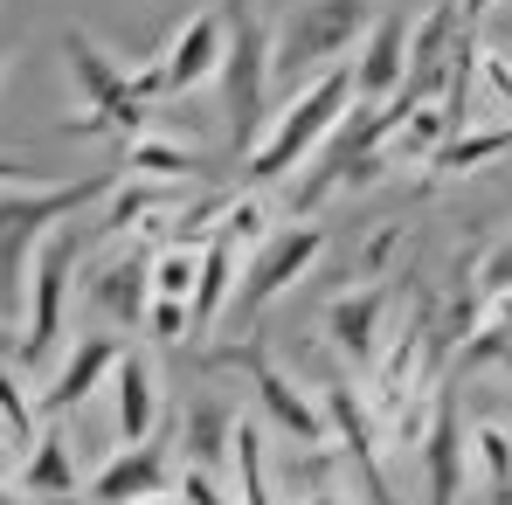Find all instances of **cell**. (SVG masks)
I'll use <instances>...</instances> for the list:
<instances>
[{
	"instance_id": "obj_9",
	"label": "cell",
	"mask_w": 512,
	"mask_h": 505,
	"mask_svg": "<svg viewBox=\"0 0 512 505\" xmlns=\"http://www.w3.org/2000/svg\"><path fill=\"white\" fill-rule=\"evenodd\" d=\"M319 409H326V429H333V443H340L346 457H353V471H360V485H367V499L374 505H402L388 492V471H381V429H374V409H367V395L360 388H346L340 374L319 388Z\"/></svg>"
},
{
	"instance_id": "obj_22",
	"label": "cell",
	"mask_w": 512,
	"mask_h": 505,
	"mask_svg": "<svg viewBox=\"0 0 512 505\" xmlns=\"http://www.w3.org/2000/svg\"><path fill=\"white\" fill-rule=\"evenodd\" d=\"M471 471L492 505H512V416H478L471 422Z\"/></svg>"
},
{
	"instance_id": "obj_19",
	"label": "cell",
	"mask_w": 512,
	"mask_h": 505,
	"mask_svg": "<svg viewBox=\"0 0 512 505\" xmlns=\"http://www.w3.org/2000/svg\"><path fill=\"white\" fill-rule=\"evenodd\" d=\"M14 485H21L28 499H77V457H70V429H42V436L21 450Z\"/></svg>"
},
{
	"instance_id": "obj_7",
	"label": "cell",
	"mask_w": 512,
	"mask_h": 505,
	"mask_svg": "<svg viewBox=\"0 0 512 505\" xmlns=\"http://www.w3.org/2000/svg\"><path fill=\"white\" fill-rule=\"evenodd\" d=\"M215 367H229V374H243L256 388V402H263V416L277 422L298 450H333V429H326V409H319V395L312 388H298L277 360H270V346L256 333H243L236 346H222L215 353Z\"/></svg>"
},
{
	"instance_id": "obj_1",
	"label": "cell",
	"mask_w": 512,
	"mask_h": 505,
	"mask_svg": "<svg viewBox=\"0 0 512 505\" xmlns=\"http://www.w3.org/2000/svg\"><path fill=\"white\" fill-rule=\"evenodd\" d=\"M111 187H118L111 173H90V180H70V187H42V180H7L0 187V305L28 298V263L56 236V222L97 208Z\"/></svg>"
},
{
	"instance_id": "obj_6",
	"label": "cell",
	"mask_w": 512,
	"mask_h": 505,
	"mask_svg": "<svg viewBox=\"0 0 512 505\" xmlns=\"http://www.w3.org/2000/svg\"><path fill=\"white\" fill-rule=\"evenodd\" d=\"M333 250V236L312 222V215H298V222H284V229H270L250 256H243V284H236V298H229V312L256 326L291 284H305L312 270H319V256Z\"/></svg>"
},
{
	"instance_id": "obj_13",
	"label": "cell",
	"mask_w": 512,
	"mask_h": 505,
	"mask_svg": "<svg viewBox=\"0 0 512 505\" xmlns=\"http://www.w3.org/2000/svg\"><path fill=\"white\" fill-rule=\"evenodd\" d=\"M222 49H229V21L222 7H201L187 14V28L160 49V70H167V97H187V90L215 84L222 77Z\"/></svg>"
},
{
	"instance_id": "obj_39",
	"label": "cell",
	"mask_w": 512,
	"mask_h": 505,
	"mask_svg": "<svg viewBox=\"0 0 512 505\" xmlns=\"http://www.w3.org/2000/svg\"><path fill=\"white\" fill-rule=\"evenodd\" d=\"M0 505H14V492H0Z\"/></svg>"
},
{
	"instance_id": "obj_33",
	"label": "cell",
	"mask_w": 512,
	"mask_h": 505,
	"mask_svg": "<svg viewBox=\"0 0 512 505\" xmlns=\"http://www.w3.org/2000/svg\"><path fill=\"white\" fill-rule=\"evenodd\" d=\"M492 7H499V0H464V7H457V14H464V21H485V14H492Z\"/></svg>"
},
{
	"instance_id": "obj_27",
	"label": "cell",
	"mask_w": 512,
	"mask_h": 505,
	"mask_svg": "<svg viewBox=\"0 0 512 505\" xmlns=\"http://www.w3.org/2000/svg\"><path fill=\"white\" fill-rule=\"evenodd\" d=\"M471 291L492 305V298H512V243H492V250H478L471 263Z\"/></svg>"
},
{
	"instance_id": "obj_26",
	"label": "cell",
	"mask_w": 512,
	"mask_h": 505,
	"mask_svg": "<svg viewBox=\"0 0 512 505\" xmlns=\"http://www.w3.org/2000/svg\"><path fill=\"white\" fill-rule=\"evenodd\" d=\"M215 236H229V243H236V250L250 256L256 243H263V236H270V208H263V201H256V194H236V201H229V215H222V229H215Z\"/></svg>"
},
{
	"instance_id": "obj_10",
	"label": "cell",
	"mask_w": 512,
	"mask_h": 505,
	"mask_svg": "<svg viewBox=\"0 0 512 505\" xmlns=\"http://www.w3.org/2000/svg\"><path fill=\"white\" fill-rule=\"evenodd\" d=\"M388 305H395V284L388 277H367V284H353V291H340L326 305V339L346 353L353 374H374L381 333H388Z\"/></svg>"
},
{
	"instance_id": "obj_21",
	"label": "cell",
	"mask_w": 512,
	"mask_h": 505,
	"mask_svg": "<svg viewBox=\"0 0 512 505\" xmlns=\"http://www.w3.org/2000/svg\"><path fill=\"white\" fill-rule=\"evenodd\" d=\"M180 464H201V471H229L236 464V416L222 402H194L180 422Z\"/></svg>"
},
{
	"instance_id": "obj_32",
	"label": "cell",
	"mask_w": 512,
	"mask_h": 505,
	"mask_svg": "<svg viewBox=\"0 0 512 505\" xmlns=\"http://www.w3.org/2000/svg\"><path fill=\"white\" fill-rule=\"evenodd\" d=\"M298 505H346V499H340V492H333V485H312V492H305V499H298Z\"/></svg>"
},
{
	"instance_id": "obj_38",
	"label": "cell",
	"mask_w": 512,
	"mask_h": 505,
	"mask_svg": "<svg viewBox=\"0 0 512 505\" xmlns=\"http://www.w3.org/2000/svg\"><path fill=\"white\" fill-rule=\"evenodd\" d=\"M0 492H7V443H0Z\"/></svg>"
},
{
	"instance_id": "obj_31",
	"label": "cell",
	"mask_w": 512,
	"mask_h": 505,
	"mask_svg": "<svg viewBox=\"0 0 512 505\" xmlns=\"http://www.w3.org/2000/svg\"><path fill=\"white\" fill-rule=\"evenodd\" d=\"M7 180H35V160H28V153H0V187H7Z\"/></svg>"
},
{
	"instance_id": "obj_5",
	"label": "cell",
	"mask_w": 512,
	"mask_h": 505,
	"mask_svg": "<svg viewBox=\"0 0 512 505\" xmlns=\"http://www.w3.org/2000/svg\"><path fill=\"white\" fill-rule=\"evenodd\" d=\"M222 21H229V49H222V97H229V139L236 153H250L263 139V118H270V49H277V28H263L256 0H222Z\"/></svg>"
},
{
	"instance_id": "obj_35",
	"label": "cell",
	"mask_w": 512,
	"mask_h": 505,
	"mask_svg": "<svg viewBox=\"0 0 512 505\" xmlns=\"http://www.w3.org/2000/svg\"><path fill=\"white\" fill-rule=\"evenodd\" d=\"M7 56H14V42H7V28H0V70H7Z\"/></svg>"
},
{
	"instance_id": "obj_16",
	"label": "cell",
	"mask_w": 512,
	"mask_h": 505,
	"mask_svg": "<svg viewBox=\"0 0 512 505\" xmlns=\"http://www.w3.org/2000/svg\"><path fill=\"white\" fill-rule=\"evenodd\" d=\"M416 450H423L429 505H457V499H464V471H471V429L457 422V402H450V395H436L429 436L416 443Z\"/></svg>"
},
{
	"instance_id": "obj_14",
	"label": "cell",
	"mask_w": 512,
	"mask_h": 505,
	"mask_svg": "<svg viewBox=\"0 0 512 505\" xmlns=\"http://www.w3.org/2000/svg\"><path fill=\"white\" fill-rule=\"evenodd\" d=\"M104 388H111V422H118V443H153L160 409H167V402H160V367H153V353L125 346Z\"/></svg>"
},
{
	"instance_id": "obj_11",
	"label": "cell",
	"mask_w": 512,
	"mask_h": 505,
	"mask_svg": "<svg viewBox=\"0 0 512 505\" xmlns=\"http://www.w3.org/2000/svg\"><path fill=\"white\" fill-rule=\"evenodd\" d=\"M118 353H125V339H118V333H84L63 360H56V374L42 381V395H35V402H42V416H77L90 395L111 381Z\"/></svg>"
},
{
	"instance_id": "obj_18",
	"label": "cell",
	"mask_w": 512,
	"mask_h": 505,
	"mask_svg": "<svg viewBox=\"0 0 512 505\" xmlns=\"http://www.w3.org/2000/svg\"><path fill=\"white\" fill-rule=\"evenodd\" d=\"M236 270H243V250H236L229 236H208V243H201V277H194V305H187V319H194V339L215 333V326L229 319Z\"/></svg>"
},
{
	"instance_id": "obj_2",
	"label": "cell",
	"mask_w": 512,
	"mask_h": 505,
	"mask_svg": "<svg viewBox=\"0 0 512 505\" xmlns=\"http://www.w3.org/2000/svg\"><path fill=\"white\" fill-rule=\"evenodd\" d=\"M346 111H353V63H333V70H319L312 84H298L291 104L263 125V139L250 146V180L256 187H277L284 173H298L326 139H333V125H340Z\"/></svg>"
},
{
	"instance_id": "obj_23",
	"label": "cell",
	"mask_w": 512,
	"mask_h": 505,
	"mask_svg": "<svg viewBox=\"0 0 512 505\" xmlns=\"http://www.w3.org/2000/svg\"><path fill=\"white\" fill-rule=\"evenodd\" d=\"M125 173H132V180H160V187H187V180L201 173V153H194V146H180V139L146 132V139H132V146H125Z\"/></svg>"
},
{
	"instance_id": "obj_28",
	"label": "cell",
	"mask_w": 512,
	"mask_h": 505,
	"mask_svg": "<svg viewBox=\"0 0 512 505\" xmlns=\"http://www.w3.org/2000/svg\"><path fill=\"white\" fill-rule=\"evenodd\" d=\"M139 333L160 339V346H187V339H194V319H187V305H180V298H153Z\"/></svg>"
},
{
	"instance_id": "obj_29",
	"label": "cell",
	"mask_w": 512,
	"mask_h": 505,
	"mask_svg": "<svg viewBox=\"0 0 512 505\" xmlns=\"http://www.w3.org/2000/svg\"><path fill=\"white\" fill-rule=\"evenodd\" d=\"M173 492H180L187 505H236L229 492H222V478L201 471V464H180V471H173Z\"/></svg>"
},
{
	"instance_id": "obj_17",
	"label": "cell",
	"mask_w": 512,
	"mask_h": 505,
	"mask_svg": "<svg viewBox=\"0 0 512 505\" xmlns=\"http://www.w3.org/2000/svg\"><path fill=\"white\" fill-rule=\"evenodd\" d=\"M402 63H409V28L402 14H374V28L353 49V97L360 104H388L402 90Z\"/></svg>"
},
{
	"instance_id": "obj_30",
	"label": "cell",
	"mask_w": 512,
	"mask_h": 505,
	"mask_svg": "<svg viewBox=\"0 0 512 505\" xmlns=\"http://www.w3.org/2000/svg\"><path fill=\"white\" fill-rule=\"evenodd\" d=\"M478 77L492 84V97L512 111V49H499V42H478Z\"/></svg>"
},
{
	"instance_id": "obj_3",
	"label": "cell",
	"mask_w": 512,
	"mask_h": 505,
	"mask_svg": "<svg viewBox=\"0 0 512 505\" xmlns=\"http://www.w3.org/2000/svg\"><path fill=\"white\" fill-rule=\"evenodd\" d=\"M374 14H381L374 0H298L277 21V49H270L277 84H312L319 70L353 63V49L374 28Z\"/></svg>"
},
{
	"instance_id": "obj_24",
	"label": "cell",
	"mask_w": 512,
	"mask_h": 505,
	"mask_svg": "<svg viewBox=\"0 0 512 505\" xmlns=\"http://www.w3.org/2000/svg\"><path fill=\"white\" fill-rule=\"evenodd\" d=\"M42 436V402L28 395V381L14 374V353H0V443L7 450H28Z\"/></svg>"
},
{
	"instance_id": "obj_25",
	"label": "cell",
	"mask_w": 512,
	"mask_h": 505,
	"mask_svg": "<svg viewBox=\"0 0 512 505\" xmlns=\"http://www.w3.org/2000/svg\"><path fill=\"white\" fill-rule=\"evenodd\" d=\"M194 277H201V250H187V243H160L153 250V298L194 305Z\"/></svg>"
},
{
	"instance_id": "obj_15",
	"label": "cell",
	"mask_w": 512,
	"mask_h": 505,
	"mask_svg": "<svg viewBox=\"0 0 512 505\" xmlns=\"http://www.w3.org/2000/svg\"><path fill=\"white\" fill-rule=\"evenodd\" d=\"M153 492H173V450L167 443H125L104 471H90L84 505H132Z\"/></svg>"
},
{
	"instance_id": "obj_36",
	"label": "cell",
	"mask_w": 512,
	"mask_h": 505,
	"mask_svg": "<svg viewBox=\"0 0 512 505\" xmlns=\"http://www.w3.org/2000/svg\"><path fill=\"white\" fill-rule=\"evenodd\" d=\"M0 353H14V360H21V346H14V333H0Z\"/></svg>"
},
{
	"instance_id": "obj_37",
	"label": "cell",
	"mask_w": 512,
	"mask_h": 505,
	"mask_svg": "<svg viewBox=\"0 0 512 505\" xmlns=\"http://www.w3.org/2000/svg\"><path fill=\"white\" fill-rule=\"evenodd\" d=\"M492 367H506V374H512V346H499V360H492Z\"/></svg>"
},
{
	"instance_id": "obj_4",
	"label": "cell",
	"mask_w": 512,
	"mask_h": 505,
	"mask_svg": "<svg viewBox=\"0 0 512 505\" xmlns=\"http://www.w3.org/2000/svg\"><path fill=\"white\" fill-rule=\"evenodd\" d=\"M63 70H70V84H77V97H84V118H70L77 139H118V146L146 139L153 104L132 97L125 63H118L90 28H63Z\"/></svg>"
},
{
	"instance_id": "obj_20",
	"label": "cell",
	"mask_w": 512,
	"mask_h": 505,
	"mask_svg": "<svg viewBox=\"0 0 512 505\" xmlns=\"http://www.w3.org/2000/svg\"><path fill=\"white\" fill-rule=\"evenodd\" d=\"M506 153H512V125H464V132H450V139L429 153L423 180H429V187H443V180L478 173L485 160H506Z\"/></svg>"
},
{
	"instance_id": "obj_8",
	"label": "cell",
	"mask_w": 512,
	"mask_h": 505,
	"mask_svg": "<svg viewBox=\"0 0 512 505\" xmlns=\"http://www.w3.org/2000/svg\"><path fill=\"white\" fill-rule=\"evenodd\" d=\"M70 277H77V236L56 229L35 263H28V298H21V360H49L63 346V312H70Z\"/></svg>"
},
{
	"instance_id": "obj_12",
	"label": "cell",
	"mask_w": 512,
	"mask_h": 505,
	"mask_svg": "<svg viewBox=\"0 0 512 505\" xmlns=\"http://www.w3.org/2000/svg\"><path fill=\"white\" fill-rule=\"evenodd\" d=\"M84 298L104 312V326L139 333V326H146V305H153V256H132V250L104 256L84 277Z\"/></svg>"
},
{
	"instance_id": "obj_34",
	"label": "cell",
	"mask_w": 512,
	"mask_h": 505,
	"mask_svg": "<svg viewBox=\"0 0 512 505\" xmlns=\"http://www.w3.org/2000/svg\"><path fill=\"white\" fill-rule=\"evenodd\" d=\"M132 505H187L180 492H153V499H132Z\"/></svg>"
}]
</instances>
